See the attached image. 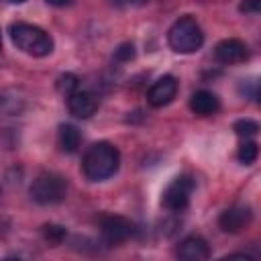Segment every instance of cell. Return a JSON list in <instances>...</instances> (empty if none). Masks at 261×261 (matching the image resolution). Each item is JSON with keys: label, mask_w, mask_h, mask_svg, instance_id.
<instances>
[{"label": "cell", "mask_w": 261, "mask_h": 261, "mask_svg": "<svg viewBox=\"0 0 261 261\" xmlns=\"http://www.w3.org/2000/svg\"><path fill=\"white\" fill-rule=\"evenodd\" d=\"M120 167V153L108 141H98L88 147L82 159V171L90 181H104Z\"/></svg>", "instance_id": "obj_1"}, {"label": "cell", "mask_w": 261, "mask_h": 261, "mask_svg": "<svg viewBox=\"0 0 261 261\" xmlns=\"http://www.w3.org/2000/svg\"><path fill=\"white\" fill-rule=\"evenodd\" d=\"M16 49L31 57H47L53 51V39L47 31L31 22H14L8 29Z\"/></svg>", "instance_id": "obj_2"}, {"label": "cell", "mask_w": 261, "mask_h": 261, "mask_svg": "<svg viewBox=\"0 0 261 261\" xmlns=\"http://www.w3.org/2000/svg\"><path fill=\"white\" fill-rule=\"evenodd\" d=\"M167 43L175 53L190 55L196 53L204 43V31L198 20L190 14L179 16L167 31Z\"/></svg>", "instance_id": "obj_3"}, {"label": "cell", "mask_w": 261, "mask_h": 261, "mask_svg": "<svg viewBox=\"0 0 261 261\" xmlns=\"http://www.w3.org/2000/svg\"><path fill=\"white\" fill-rule=\"evenodd\" d=\"M29 194L33 202L41 206H53L65 200L67 196V181L59 173H41L33 179Z\"/></svg>", "instance_id": "obj_4"}, {"label": "cell", "mask_w": 261, "mask_h": 261, "mask_svg": "<svg viewBox=\"0 0 261 261\" xmlns=\"http://www.w3.org/2000/svg\"><path fill=\"white\" fill-rule=\"evenodd\" d=\"M192 192H194V179H192V175H177L163 190L161 204L169 212H181V210L188 208Z\"/></svg>", "instance_id": "obj_5"}, {"label": "cell", "mask_w": 261, "mask_h": 261, "mask_svg": "<svg viewBox=\"0 0 261 261\" xmlns=\"http://www.w3.org/2000/svg\"><path fill=\"white\" fill-rule=\"evenodd\" d=\"M100 232L106 245H120L135 234V224L118 214H108L100 220Z\"/></svg>", "instance_id": "obj_6"}, {"label": "cell", "mask_w": 261, "mask_h": 261, "mask_svg": "<svg viewBox=\"0 0 261 261\" xmlns=\"http://www.w3.org/2000/svg\"><path fill=\"white\" fill-rule=\"evenodd\" d=\"M251 218H253V212L247 204H234L218 216V226L224 232L234 234V232H241L243 228H247L251 224Z\"/></svg>", "instance_id": "obj_7"}, {"label": "cell", "mask_w": 261, "mask_h": 261, "mask_svg": "<svg viewBox=\"0 0 261 261\" xmlns=\"http://www.w3.org/2000/svg\"><path fill=\"white\" fill-rule=\"evenodd\" d=\"M214 59L222 65H234L249 59V47L241 39H224L214 47Z\"/></svg>", "instance_id": "obj_8"}, {"label": "cell", "mask_w": 261, "mask_h": 261, "mask_svg": "<svg viewBox=\"0 0 261 261\" xmlns=\"http://www.w3.org/2000/svg\"><path fill=\"white\" fill-rule=\"evenodd\" d=\"M175 94H177V80L173 75H161L147 90V102L153 108H163L169 102H173Z\"/></svg>", "instance_id": "obj_9"}, {"label": "cell", "mask_w": 261, "mask_h": 261, "mask_svg": "<svg viewBox=\"0 0 261 261\" xmlns=\"http://www.w3.org/2000/svg\"><path fill=\"white\" fill-rule=\"evenodd\" d=\"M67 110L75 118H90L98 110V98L88 90H73L67 94Z\"/></svg>", "instance_id": "obj_10"}, {"label": "cell", "mask_w": 261, "mask_h": 261, "mask_svg": "<svg viewBox=\"0 0 261 261\" xmlns=\"http://www.w3.org/2000/svg\"><path fill=\"white\" fill-rule=\"evenodd\" d=\"M175 255L181 261H206L210 257V247H208L206 239H202L198 234H190L177 245Z\"/></svg>", "instance_id": "obj_11"}, {"label": "cell", "mask_w": 261, "mask_h": 261, "mask_svg": "<svg viewBox=\"0 0 261 261\" xmlns=\"http://www.w3.org/2000/svg\"><path fill=\"white\" fill-rule=\"evenodd\" d=\"M220 108V100L210 90H198L190 98V110L198 116H212Z\"/></svg>", "instance_id": "obj_12"}, {"label": "cell", "mask_w": 261, "mask_h": 261, "mask_svg": "<svg viewBox=\"0 0 261 261\" xmlns=\"http://www.w3.org/2000/svg\"><path fill=\"white\" fill-rule=\"evenodd\" d=\"M57 143L61 147L63 153H75L82 145V135L77 130V126L69 124V122H63L59 124V130H57Z\"/></svg>", "instance_id": "obj_13"}, {"label": "cell", "mask_w": 261, "mask_h": 261, "mask_svg": "<svg viewBox=\"0 0 261 261\" xmlns=\"http://www.w3.org/2000/svg\"><path fill=\"white\" fill-rule=\"evenodd\" d=\"M237 157H239V161H241L243 165H251V163H255L257 157H259V147H257V143L251 141V139H243V143L239 145Z\"/></svg>", "instance_id": "obj_14"}, {"label": "cell", "mask_w": 261, "mask_h": 261, "mask_svg": "<svg viewBox=\"0 0 261 261\" xmlns=\"http://www.w3.org/2000/svg\"><path fill=\"white\" fill-rule=\"evenodd\" d=\"M232 130L241 139H253L259 133V124L255 120H251V118H241V120H237L232 124Z\"/></svg>", "instance_id": "obj_15"}, {"label": "cell", "mask_w": 261, "mask_h": 261, "mask_svg": "<svg viewBox=\"0 0 261 261\" xmlns=\"http://www.w3.org/2000/svg\"><path fill=\"white\" fill-rule=\"evenodd\" d=\"M80 88V82H77V77L73 75V73H63V75H59L57 77V90L61 92V94H71L73 90H77Z\"/></svg>", "instance_id": "obj_16"}, {"label": "cell", "mask_w": 261, "mask_h": 261, "mask_svg": "<svg viewBox=\"0 0 261 261\" xmlns=\"http://www.w3.org/2000/svg\"><path fill=\"white\" fill-rule=\"evenodd\" d=\"M43 234H45V239L51 241V243H61V241L65 239L67 230H65L63 226H59V224H45V226H43Z\"/></svg>", "instance_id": "obj_17"}, {"label": "cell", "mask_w": 261, "mask_h": 261, "mask_svg": "<svg viewBox=\"0 0 261 261\" xmlns=\"http://www.w3.org/2000/svg\"><path fill=\"white\" fill-rule=\"evenodd\" d=\"M114 59L120 63H126L130 59H135V45L133 43H122L116 51H114Z\"/></svg>", "instance_id": "obj_18"}, {"label": "cell", "mask_w": 261, "mask_h": 261, "mask_svg": "<svg viewBox=\"0 0 261 261\" xmlns=\"http://www.w3.org/2000/svg\"><path fill=\"white\" fill-rule=\"evenodd\" d=\"M259 6H261V0H245L239 10L241 12H259Z\"/></svg>", "instance_id": "obj_19"}, {"label": "cell", "mask_w": 261, "mask_h": 261, "mask_svg": "<svg viewBox=\"0 0 261 261\" xmlns=\"http://www.w3.org/2000/svg\"><path fill=\"white\" fill-rule=\"evenodd\" d=\"M114 4L118 6H130V4H137V2H143V0H112Z\"/></svg>", "instance_id": "obj_20"}, {"label": "cell", "mask_w": 261, "mask_h": 261, "mask_svg": "<svg viewBox=\"0 0 261 261\" xmlns=\"http://www.w3.org/2000/svg\"><path fill=\"white\" fill-rule=\"evenodd\" d=\"M51 6H67V4H71L73 0H47Z\"/></svg>", "instance_id": "obj_21"}, {"label": "cell", "mask_w": 261, "mask_h": 261, "mask_svg": "<svg viewBox=\"0 0 261 261\" xmlns=\"http://www.w3.org/2000/svg\"><path fill=\"white\" fill-rule=\"evenodd\" d=\"M8 2H12V4H22V2H27V0H8Z\"/></svg>", "instance_id": "obj_22"}, {"label": "cell", "mask_w": 261, "mask_h": 261, "mask_svg": "<svg viewBox=\"0 0 261 261\" xmlns=\"http://www.w3.org/2000/svg\"><path fill=\"white\" fill-rule=\"evenodd\" d=\"M0 49H2V33H0Z\"/></svg>", "instance_id": "obj_23"}]
</instances>
